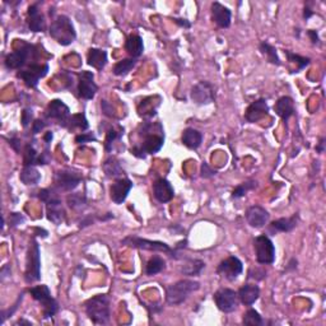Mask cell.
Wrapping results in <instances>:
<instances>
[{"mask_svg":"<svg viewBox=\"0 0 326 326\" xmlns=\"http://www.w3.org/2000/svg\"><path fill=\"white\" fill-rule=\"evenodd\" d=\"M307 34L311 37V41H312V44H318V36H317V33H316V31H308Z\"/></svg>","mask_w":326,"mask_h":326,"instance_id":"f907efd6","label":"cell"},{"mask_svg":"<svg viewBox=\"0 0 326 326\" xmlns=\"http://www.w3.org/2000/svg\"><path fill=\"white\" fill-rule=\"evenodd\" d=\"M175 22H176V23H177V24H180L181 27H185V28H189V27L191 26L190 22H188V21H186V19H177V18H176Z\"/></svg>","mask_w":326,"mask_h":326,"instance_id":"816d5d0a","label":"cell"},{"mask_svg":"<svg viewBox=\"0 0 326 326\" xmlns=\"http://www.w3.org/2000/svg\"><path fill=\"white\" fill-rule=\"evenodd\" d=\"M246 221L253 228H261L268 223L269 213L265 208L259 205L250 206L246 211Z\"/></svg>","mask_w":326,"mask_h":326,"instance_id":"ac0fdd59","label":"cell"},{"mask_svg":"<svg viewBox=\"0 0 326 326\" xmlns=\"http://www.w3.org/2000/svg\"><path fill=\"white\" fill-rule=\"evenodd\" d=\"M24 222V218L19 213H11V216H9V223H11L12 227H16V226L21 225V223Z\"/></svg>","mask_w":326,"mask_h":326,"instance_id":"ee69618b","label":"cell"},{"mask_svg":"<svg viewBox=\"0 0 326 326\" xmlns=\"http://www.w3.org/2000/svg\"><path fill=\"white\" fill-rule=\"evenodd\" d=\"M214 175H215V171L211 170V168L209 167L206 163H203V166H201V176L205 178H208V177H211V176H214Z\"/></svg>","mask_w":326,"mask_h":326,"instance_id":"7dc6e473","label":"cell"},{"mask_svg":"<svg viewBox=\"0 0 326 326\" xmlns=\"http://www.w3.org/2000/svg\"><path fill=\"white\" fill-rule=\"evenodd\" d=\"M120 135L121 133L114 130V129L108 130V133H107V136H106V141H104V148H106L107 151H111V146H113V143L116 140V139L120 138Z\"/></svg>","mask_w":326,"mask_h":326,"instance_id":"b9f144b4","label":"cell"},{"mask_svg":"<svg viewBox=\"0 0 326 326\" xmlns=\"http://www.w3.org/2000/svg\"><path fill=\"white\" fill-rule=\"evenodd\" d=\"M269 113V106L264 98L258 99V101L252 102L250 106L247 107L245 114V119L248 123H258L263 118H265Z\"/></svg>","mask_w":326,"mask_h":326,"instance_id":"d6986e66","label":"cell"},{"mask_svg":"<svg viewBox=\"0 0 326 326\" xmlns=\"http://www.w3.org/2000/svg\"><path fill=\"white\" fill-rule=\"evenodd\" d=\"M238 298L241 302L245 306H251L258 301L259 296H260V289L258 285L255 284H246L238 291Z\"/></svg>","mask_w":326,"mask_h":326,"instance_id":"cb8c5ba5","label":"cell"},{"mask_svg":"<svg viewBox=\"0 0 326 326\" xmlns=\"http://www.w3.org/2000/svg\"><path fill=\"white\" fill-rule=\"evenodd\" d=\"M93 73L91 71H82L79 74V83H78V91L79 96L84 99H92L94 94L98 91V87L93 81Z\"/></svg>","mask_w":326,"mask_h":326,"instance_id":"9a60e30c","label":"cell"},{"mask_svg":"<svg viewBox=\"0 0 326 326\" xmlns=\"http://www.w3.org/2000/svg\"><path fill=\"white\" fill-rule=\"evenodd\" d=\"M32 118H33V114H32V110L29 108H26V110L22 113V124L23 126H27L32 121Z\"/></svg>","mask_w":326,"mask_h":326,"instance_id":"f6af8a7d","label":"cell"},{"mask_svg":"<svg viewBox=\"0 0 326 326\" xmlns=\"http://www.w3.org/2000/svg\"><path fill=\"white\" fill-rule=\"evenodd\" d=\"M88 64L93 68L102 70L104 65L107 64V54L104 50L101 49H91L88 51V56H87Z\"/></svg>","mask_w":326,"mask_h":326,"instance_id":"484cf974","label":"cell"},{"mask_svg":"<svg viewBox=\"0 0 326 326\" xmlns=\"http://www.w3.org/2000/svg\"><path fill=\"white\" fill-rule=\"evenodd\" d=\"M204 266H205V264H204V261L201 260H190L189 263H186L185 265H184L183 268V273L185 275H190V277H193V275H198L200 274L201 270L204 269Z\"/></svg>","mask_w":326,"mask_h":326,"instance_id":"e575fe53","label":"cell"},{"mask_svg":"<svg viewBox=\"0 0 326 326\" xmlns=\"http://www.w3.org/2000/svg\"><path fill=\"white\" fill-rule=\"evenodd\" d=\"M125 49L133 58H139V56L143 54L144 50L141 37L138 36V34H131V36H129L125 42Z\"/></svg>","mask_w":326,"mask_h":326,"instance_id":"4316f807","label":"cell"},{"mask_svg":"<svg viewBox=\"0 0 326 326\" xmlns=\"http://www.w3.org/2000/svg\"><path fill=\"white\" fill-rule=\"evenodd\" d=\"M165 143V138L163 135H156V134H147L146 140L140 147H135L131 149L134 156L139 157V158H144L146 154H154L157 152L161 151Z\"/></svg>","mask_w":326,"mask_h":326,"instance_id":"9c48e42d","label":"cell"},{"mask_svg":"<svg viewBox=\"0 0 326 326\" xmlns=\"http://www.w3.org/2000/svg\"><path fill=\"white\" fill-rule=\"evenodd\" d=\"M191 98L198 104L210 103L215 98L214 87L209 82H199L191 89Z\"/></svg>","mask_w":326,"mask_h":326,"instance_id":"7c38bea8","label":"cell"},{"mask_svg":"<svg viewBox=\"0 0 326 326\" xmlns=\"http://www.w3.org/2000/svg\"><path fill=\"white\" fill-rule=\"evenodd\" d=\"M32 46L27 45L26 47L17 50V51L12 52L6 58V65L8 69H19L23 65H26L27 60L29 59V56L32 55ZM32 58V56H31Z\"/></svg>","mask_w":326,"mask_h":326,"instance_id":"e0dca14e","label":"cell"},{"mask_svg":"<svg viewBox=\"0 0 326 326\" xmlns=\"http://www.w3.org/2000/svg\"><path fill=\"white\" fill-rule=\"evenodd\" d=\"M253 248H255L256 260H258V263L264 264V265L274 263L275 247L268 236H258V237L253 240Z\"/></svg>","mask_w":326,"mask_h":326,"instance_id":"277c9868","label":"cell"},{"mask_svg":"<svg viewBox=\"0 0 326 326\" xmlns=\"http://www.w3.org/2000/svg\"><path fill=\"white\" fill-rule=\"evenodd\" d=\"M297 226V215H293L291 218H280L271 223V227L279 232H289Z\"/></svg>","mask_w":326,"mask_h":326,"instance_id":"4dcf8cb0","label":"cell"},{"mask_svg":"<svg viewBox=\"0 0 326 326\" xmlns=\"http://www.w3.org/2000/svg\"><path fill=\"white\" fill-rule=\"evenodd\" d=\"M9 143H11V146L13 147L14 151L19 152V146H21V143H19V139L13 138V139H11V141H9Z\"/></svg>","mask_w":326,"mask_h":326,"instance_id":"681fc988","label":"cell"},{"mask_svg":"<svg viewBox=\"0 0 326 326\" xmlns=\"http://www.w3.org/2000/svg\"><path fill=\"white\" fill-rule=\"evenodd\" d=\"M46 116L50 119H56L63 126H66L70 119V110L69 107L60 99H54L49 103L46 110Z\"/></svg>","mask_w":326,"mask_h":326,"instance_id":"4fadbf2b","label":"cell"},{"mask_svg":"<svg viewBox=\"0 0 326 326\" xmlns=\"http://www.w3.org/2000/svg\"><path fill=\"white\" fill-rule=\"evenodd\" d=\"M165 260L159 256H153L147 264L146 273L148 275H156L165 269Z\"/></svg>","mask_w":326,"mask_h":326,"instance_id":"d6a6232c","label":"cell"},{"mask_svg":"<svg viewBox=\"0 0 326 326\" xmlns=\"http://www.w3.org/2000/svg\"><path fill=\"white\" fill-rule=\"evenodd\" d=\"M284 54H285V56H287L288 60H289L291 63L297 64V65H298L297 73H298V70H301V69L306 68V66H307L308 64H310V61H311L308 58H305V56L297 55V54H293V52L288 51V50H285Z\"/></svg>","mask_w":326,"mask_h":326,"instance_id":"d590c367","label":"cell"},{"mask_svg":"<svg viewBox=\"0 0 326 326\" xmlns=\"http://www.w3.org/2000/svg\"><path fill=\"white\" fill-rule=\"evenodd\" d=\"M256 188V183L255 181H248V183H243L241 184L240 186H237V188L233 190L232 193V196L233 198H242L243 195H246V193H247L248 190H252V189Z\"/></svg>","mask_w":326,"mask_h":326,"instance_id":"60d3db41","label":"cell"},{"mask_svg":"<svg viewBox=\"0 0 326 326\" xmlns=\"http://www.w3.org/2000/svg\"><path fill=\"white\" fill-rule=\"evenodd\" d=\"M123 243L124 245L130 246V247L143 248V250H149V251H161V252H167V253H171V256H172V253H175L172 250H171V247L167 245V243L159 242V241L146 240V238L135 237V236H129V237L124 238Z\"/></svg>","mask_w":326,"mask_h":326,"instance_id":"52a82bcc","label":"cell"},{"mask_svg":"<svg viewBox=\"0 0 326 326\" xmlns=\"http://www.w3.org/2000/svg\"><path fill=\"white\" fill-rule=\"evenodd\" d=\"M131 189H133V183L129 178H119L110 188L111 200L116 204H123Z\"/></svg>","mask_w":326,"mask_h":326,"instance_id":"2e32d148","label":"cell"},{"mask_svg":"<svg viewBox=\"0 0 326 326\" xmlns=\"http://www.w3.org/2000/svg\"><path fill=\"white\" fill-rule=\"evenodd\" d=\"M28 256H27L26 280L28 283L36 282L41 278V260H40V247L36 240L31 241Z\"/></svg>","mask_w":326,"mask_h":326,"instance_id":"5b68a950","label":"cell"},{"mask_svg":"<svg viewBox=\"0 0 326 326\" xmlns=\"http://www.w3.org/2000/svg\"><path fill=\"white\" fill-rule=\"evenodd\" d=\"M24 166H32V165H39V156H37L36 151L33 147L27 146L26 151H24Z\"/></svg>","mask_w":326,"mask_h":326,"instance_id":"f35d334b","label":"cell"},{"mask_svg":"<svg viewBox=\"0 0 326 326\" xmlns=\"http://www.w3.org/2000/svg\"><path fill=\"white\" fill-rule=\"evenodd\" d=\"M23 323H26V325H32L29 321H26V320H19L18 322H17V325H23Z\"/></svg>","mask_w":326,"mask_h":326,"instance_id":"6f0895ef","label":"cell"},{"mask_svg":"<svg viewBox=\"0 0 326 326\" xmlns=\"http://www.w3.org/2000/svg\"><path fill=\"white\" fill-rule=\"evenodd\" d=\"M103 171L107 177L111 178H118L124 173V170L121 168L120 163H119V161H116L115 158H108L104 162Z\"/></svg>","mask_w":326,"mask_h":326,"instance_id":"f546056e","label":"cell"},{"mask_svg":"<svg viewBox=\"0 0 326 326\" xmlns=\"http://www.w3.org/2000/svg\"><path fill=\"white\" fill-rule=\"evenodd\" d=\"M260 51L264 56L266 58V60L271 64H275V65H280V60L278 58L277 49L274 46H271L268 42H261L260 44Z\"/></svg>","mask_w":326,"mask_h":326,"instance_id":"1f68e13d","label":"cell"},{"mask_svg":"<svg viewBox=\"0 0 326 326\" xmlns=\"http://www.w3.org/2000/svg\"><path fill=\"white\" fill-rule=\"evenodd\" d=\"M136 61L135 59H124V60L119 61L115 66H114V74L119 77H124L135 66Z\"/></svg>","mask_w":326,"mask_h":326,"instance_id":"836d02e7","label":"cell"},{"mask_svg":"<svg viewBox=\"0 0 326 326\" xmlns=\"http://www.w3.org/2000/svg\"><path fill=\"white\" fill-rule=\"evenodd\" d=\"M311 16H313V12L311 11V9L306 8V9H305V13H303V17H305V19H308Z\"/></svg>","mask_w":326,"mask_h":326,"instance_id":"11a10c76","label":"cell"},{"mask_svg":"<svg viewBox=\"0 0 326 326\" xmlns=\"http://www.w3.org/2000/svg\"><path fill=\"white\" fill-rule=\"evenodd\" d=\"M19 178H21V181L24 185H36L41 180V173L32 166H27L21 172Z\"/></svg>","mask_w":326,"mask_h":326,"instance_id":"f1b7e54d","label":"cell"},{"mask_svg":"<svg viewBox=\"0 0 326 326\" xmlns=\"http://www.w3.org/2000/svg\"><path fill=\"white\" fill-rule=\"evenodd\" d=\"M50 34L63 46L70 45L77 36L71 21L66 16H59L54 19L50 27Z\"/></svg>","mask_w":326,"mask_h":326,"instance_id":"7a4b0ae2","label":"cell"},{"mask_svg":"<svg viewBox=\"0 0 326 326\" xmlns=\"http://www.w3.org/2000/svg\"><path fill=\"white\" fill-rule=\"evenodd\" d=\"M201 141H203V135L200 131L195 130V129H186L183 134V143L185 144L188 148L196 149L200 147Z\"/></svg>","mask_w":326,"mask_h":326,"instance_id":"83f0119b","label":"cell"},{"mask_svg":"<svg viewBox=\"0 0 326 326\" xmlns=\"http://www.w3.org/2000/svg\"><path fill=\"white\" fill-rule=\"evenodd\" d=\"M153 193L159 203H168L175 196V191H173L172 185L167 180H165V178H159V180H157L154 183Z\"/></svg>","mask_w":326,"mask_h":326,"instance_id":"ffe728a7","label":"cell"},{"mask_svg":"<svg viewBox=\"0 0 326 326\" xmlns=\"http://www.w3.org/2000/svg\"><path fill=\"white\" fill-rule=\"evenodd\" d=\"M200 288V284L195 280L190 279H183L178 280L175 284L170 285L167 288V292H166V300L170 305H180L183 303L189 296L193 292L198 291Z\"/></svg>","mask_w":326,"mask_h":326,"instance_id":"3957f363","label":"cell"},{"mask_svg":"<svg viewBox=\"0 0 326 326\" xmlns=\"http://www.w3.org/2000/svg\"><path fill=\"white\" fill-rule=\"evenodd\" d=\"M214 301H215L216 307L220 308L223 312H232L237 308L238 305V295L233 289L230 288H222V289L216 291L214 295Z\"/></svg>","mask_w":326,"mask_h":326,"instance_id":"ba28073f","label":"cell"},{"mask_svg":"<svg viewBox=\"0 0 326 326\" xmlns=\"http://www.w3.org/2000/svg\"><path fill=\"white\" fill-rule=\"evenodd\" d=\"M82 177L79 173L69 170L58 171L55 175V184L59 189L64 191H71L79 185Z\"/></svg>","mask_w":326,"mask_h":326,"instance_id":"5bb4252c","label":"cell"},{"mask_svg":"<svg viewBox=\"0 0 326 326\" xmlns=\"http://www.w3.org/2000/svg\"><path fill=\"white\" fill-rule=\"evenodd\" d=\"M49 71V65L44 64V65H39V64H31L28 69L26 70L18 71L17 77L21 79H23V82L26 83L27 87L29 88H34L39 84V81L41 78H44Z\"/></svg>","mask_w":326,"mask_h":326,"instance_id":"30bf717a","label":"cell"},{"mask_svg":"<svg viewBox=\"0 0 326 326\" xmlns=\"http://www.w3.org/2000/svg\"><path fill=\"white\" fill-rule=\"evenodd\" d=\"M323 144H325V139H321L320 143H318V147L316 148V151H317L318 153H322L323 152Z\"/></svg>","mask_w":326,"mask_h":326,"instance_id":"db71d44e","label":"cell"},{"mask_svg":"<svg viewBox=\"0 0 326 326\" xmlns=\"http://www.w3.org/2000/svg\"><path fill=\"white\" fill-rule=\"evenodd\" d=\"M86 312L94 323H107L110 321V300L106 295H97L86 302Z\"/></svg>","mask_w":326,"mask_h":326,"instance_id":"6da1fadb","label":"cell"},{"mask_svg":"<svg viewBox=\"0 0 326 326\" xmlns=\"http://www.w3.org/2000/svg\"><path fill=\"white\" fill-rule=\"evenodd\" d=\"M93 140H96V138H94L92 134H81V135H78L76 138V143L78 144L88 143V141H93Z\"/></svg>","mask_w":326,"mask_h":326,"instance_id":"bcb514c9","label":"cell"},{"mask_svg":"<svg viewBox=\"0 0 326 326\" xmlns=\"http://www.w3.org/2000/svg\"><path fill=\"white\" fill-rule=\"evenodd\" d=\"M243 323L250 326H260L263 323V318H261L260 313L255 310H248L247 312L243 315Z\"/></svg>","mask_w":326,"mask_h":326,"instance_id":"8d00e7d4","label":"cell"},{"mask_svg":"<svg viewBox=\"0 0 326 326\" xmlns=\"http://www.w3.org/2000/svg\"><path fill=\"white\" fill-rule=\"evenodd\" d=\"M211 17L221 28H228L231 26V17H232L231 11L218 2H214L211 4Z\"/></svg>","mask_w":326,"mask_h":326,"instance_id":"44dd1931","label":"cell"},{"mask_svg":"<svg viewBox=\"0 0 326 326\" xmlns=\"http://www.w3.org/2000/svg\"><path fill=\"white\" fill-rule=\"evenodd\" d=\"M86 196L82 194H70L68 196V204L73 209H81L86 206Z\"/></svg>","mask_w":326,"mask_h":326,"instance_id":"ab89813d","label":"cell"},{"mask_svg":"<svg viewBox=\"0 0 326 326\" xmlns=\"http://www.w3.org/2000/svg\"><path fill=\"white\" fill-rule=\"evenodd\" d=\"M102 108H103V111H104V114H106L107 116H113V110H110V108H108V106H107V102L106 101H102Z\"/></svg>","mask_w":326,"mask_h":326,"instance_id":"f5cc1de1","label":"cell"},{"mask_svg":"<svg viewBox=\"0 0 326 326\" xmlns=\"http://www.w3.org/2000/svg\"><path fill=\"white\" fill-rule=\"evenodd\" d=\"M45 140H46V143H50V141L52 140V133H51V131H49V133L45 134Z\"/></svg>","mask_w":326,"mask_h":326,"instance_id":"9f6ffc18","label":"cell"},{"mask_svg":"<svg viewBox=\"0 0 326 326\" xmlns=\"http://www.w3.org/2000/svg\"><path fill=\"white\" fill-rule=\"evenodd\" d=\"M274 111L279 118H282L283 120L287 121L288 119L295 114V102L288 96L280 97V98L275 102Z\"/></svg>","mask_w":326,"mask_h":326,"instance_id":"603a6c76","label":"cell"},{"mask_svg":"<svg viewBox=\"0 0 326 326\" xmlns=\"http://www.w3.org/2000/svg\"><path fill=\"white\" fill-rule=\"evenodd\" d=\"M29 293H31V296L34 300L42 303L45 317H51V316L55 315L56 311H58V303L51 297V293H50V289L47 285L42 284L31 288Z\"/></svg>","mask_w":326,"mask_h":326,"instance_id":"8992f818","label":"cell"},{"mask_svg":"<svg viewBox=\"0 0 326 326\" xmlns=\"http://www.w3.org/2000/svg\"><path fill=\"white\" fill-rule=\"evenodd\" d=\"M68 124L71 129L78 128L81 130H87L88 129V121H87L86 116L83 114H76V115L70 116Z\"/></svg>","mask_w":326,"mask_h":326,"instance_id":"74e56055","label":"cell"},{"mask_svg":"<svg viewBox=\"0 0 326 326\" xmlns=\"http://www.w3.org/2000/svg\"><path fill=\"white\" fill-rule=\"evenodd\" d=\"M44 126H45L44 121L36 120V121H34V123H33V128H32V130H33L34 134H37V133H40V131H41L42 129H44Z\"/></svg>","mask_w":326,"mask_h":326,"instance_id":"c3c4849f","label":"cell"},{"mask_svg":"<svg viewBox=\"0 0 326 326\" xmlns=\"http://www.w3.org/2000/svg\"><path fill=\"white\" fill-rule=\"evenodd\" d=\"M242 261L238 258H236V256H230V258L225 259V260L218 265V269H216L218 274L227 278L228 280H235L236 278L242 273Z\"/></svg>","mask_w":326,"mask_h":326,"instance_id":"8fae6325","label":"cell"},{"mask_svg":"<svg viewBox=\"0 0 326 326\" xmlns=\"http://www.w3.org/2000/svg\"><path fill=\"white\" fill-rule=\"evenodd\" d=\"M28 27L32 32H42L45 29V19L40 13L37 4L28 8Z\"/></svg>","mask_w":326,"mask_h":326,"instance_id":"d4e9b609","label":"cell"},{"mask_svg":"<svg viewBox=\"0 0 326 326\" xmlns=\"http://www.w3.org/2000/svg\"><path fill=\"white\" fill-rule=\"evenodd\" d=\"M47 204V220L51 221L54 225H61L65 221V211L61 206L60 199H52Z\"/></svg>","mask_w":326,"mask_h":326,"instance_id":"7402d4cb","label":"cell"},{"mask_svg":"<svg viewBox=\"0 0 326 326\" xmlns=\"http://www.w3.org/2000/svg\"><path fill=\"white\" fill-rule=\"evenodd\" d=\"M39 198L40 200L45 201V203H49V201L52 200V199L58 198V195H56L52 190H50V189H44V190H41L39 193Z\"/></svg>","mask_w":326,"mask_h":326,"instance_id":"7bdbcfd3","label":"cell"}]
</instances>
